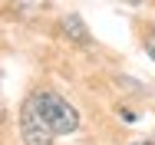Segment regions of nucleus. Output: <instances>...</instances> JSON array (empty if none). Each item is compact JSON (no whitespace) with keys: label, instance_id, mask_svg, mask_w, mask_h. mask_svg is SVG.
Returning <instances> with one entry per match:
<instances>
[{"label":"nucleus","instance_id":"obj_1","mask_svg":"<svg viewBox=\"0 0 155 145\" xmlns=\"http://www.w3.org/2000/svg\"><path fill=\"white\" fill-rule=\"evenodd\" d=\"M30 102H33V109L40 112V119L50 125L53 135H69V132L79 129V112H76L63 96L50 92V89H43V92H33Z\"/></svg>","mask_w":155,"mask_h":145},{"label":"nucleus","instance_id":"obj_2","mask_svg":"<svg viewBox=\"0 0 155 145\" xmlns=\"http://www.w3.org/2000/svg\"><path fill=\"white\" fill-rule=\"evenodd\" d=\"M20 135H23V145H53V139H56L50 132V125L40 119V112L33 109L30 99L20 109Z\"/></svg>","mask_w":155,"mask_h":145},{"label":"nucleus","instance_id":"obj_5","mask_svg":"<svg viewBox=\"0 0 155 145\" xmlns=\"http://www.w3.org/2000/svg\"><path fill=\"white\" fill-rule=\"evenodd\" d=\"M135 145H155V142H149V139H142V142H135Z\"/></svg>","mask_w":155,"mask_h":145},{"label":"nucleus","instance_id":"obj_3","mask_svg":"<svg viewBox=\"0 0 155 145\" xmlns=\"http://www.w3.org/2000/svg\"><path fill=\"white\" fill-rule=\"evenodd\" d=\"M63 33H66L73 43H79V46H86V43H89V30L83 27V20H79V17H66V20H63Z\"/></svg>","mask_w":155,"mask_h":145},{"label":"nucleus","instance_id":"obj_4","mask_svg":"<svg viewBox=\"0 0 155 145\" xmlns=\"http://www.w3.org/2000/svg\"><path fill=\"white\" fill-rule=\"evenodd\" d=\"M145 50H149V56L155 59V30H152V36H149V46H145Z\"/></svg>","mask_w":155,"mask_h":145},{"label":"nucleus","instance_id":"obj_6","mask_svg":"<svg viewBox=\"0 0 155 145\" xmlns=\"http://www.w3.org/2000/svg\"><path fill=\"white\" fill-rule=\"evenodd\" d=\"M129 3H142V0H129Z\"/></svg>","mask_w":155,"mask_h":145}]
</instances>
